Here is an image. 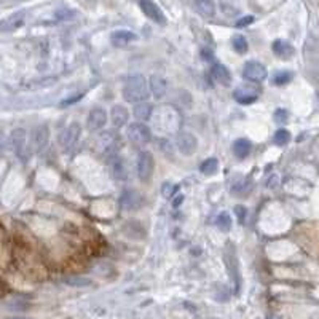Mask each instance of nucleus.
Segmentation results:
<instances>
[{
	"label": "nucleus",
	"mask_w": 319,
	"mask_h": 319,
	"mask_svg": "<svg viewBox=\"0 0 319 319\" xmlns=\"http://www.w3.org/2000/svg\"><path fill=\"white\" fill-rule=\"evenodd\" d=\"M123 97L125 101L133 102V104H139L144 102L150 94V86L149 81L146 80V77L141 74L136 75H130L125 83H123Z\"/></svg>",
	"instance_id": "1"
},
{
	"label": "nucleus",
	"mask_w": 319,
	"mask_h": 319,
	"mask_svg": "<svg viewBox=\"0 0 319 319\" xmlns=\"http://www.w3.org/2000/svg\"><path fill=\"white\" fill-rule=\"evenodd\" d=\"M126 136L134 146H146V144H149L152 139V131L146 123L136 121V123L128 125Z\"/></svg>",
	"instance_id": "2"
},
{
	"label": "nucleus",
	"mask_w": 319,
	"mask_h": 319,
	"mask_svg": "<svg viewBox=\"0 0 319 319\" xmlns=\"http://www.w3.org/2000/svg\"><path fill=\"white\" fill-rule=\"evenodd\" d=\"M155 123H157V126L161 128V130L171 131L174 128H177L179 115L176 113V110L171 107H161L155 113Z\"/></svg>",
	"instance_id": "3"
},
{
	"label": "nucleus",
	"mask_w": 319,
	"mask_h": 319,
	"mask_svg": "<svg viewBox=\"0 0 319 319\" xmlns=\"http://www.w3.org/2000/svg\"><path fill=\"white\" fill-rule=\"evenodd\" d=\"M242 77L249 81L260 83L267 79V69L263 67V64L257 63V61H247L242 67Z\"/></svg>",
	"instance_id": "4"
},
{
	"label": "nucleus",
	"mask_w": 319,
	"mask_h": 319,
	"mask_svg": "<svg viewBox=\"0 0 319 319\" xmlns=\"http://www.w3.org/2000/svg\"><path fill=\"white\" fill-rule=\"evenodd\" d=\"M154 168H155V161L154 157H152L150 152H141L138 155V176L141 180H149L154 174Z\"/></svg>",
	"instance_id": "5"
},
{
	"label": "nucleus",
	"mask_w": 319,
	"mask_h": 319,
	"mask_svg": "<svg viewBox=\"0 0 319 319\" xmlns=\"http://www.w3.org/2000/svg\"><path fill=\"white\" fill-rule=\"evenodd\" d=\"M118 136L113 134L112 131H104L96 138V146L104 154H115L118 149ZM117 155V154H115Z\"/></svg>",
	"instance_id": "6"
},
{
	"label": "nucleus",
	"mask_w": 319,
	"mask_h": 319,
	"mask_svg": "<svg viewBox=\"0 0 319 319\" xmlns=\"http://www.w3.org/2000/svg\"><path fill=\"white\" fill-rule=\"evenodd\" d=\"M11 142H13V147H14V152H16V155L24 161L29 157V150H27V134H26V130H22V128H16V130H13L11 133Z\"/></svg>",
	"instance_id": "7"
},
{
	"label": "nucleus",
	"mask_w": 319,
	"mask_h": 319,
	"mask_svg": "<svg viewBox=\"0 0 319 319\" xmlns=\"http://www.w3.org/2000/svg\"><path fill=\"white\" fill-rule=\"evenodd\" d=\"M80 134H81V126L77 121H74L69 126L66 128L63 136H61V146H63L64 150H71L75 144L79 142L80 139Z\"/></svg>",
	"instance_id": "8"
},
{
	"label": "nucleus",
	"mask_w": 319,
	"mask_h": 319,
	"mask_svg": "<svg viewBox=\"0 0 319 319\" xmlns=\"http://www.w3.org/2000/svg\"><path fill=\"white\" fill-rule=\"evenodd\" d=\"M176 146L184 155H192L196 152V149H198V139H196L195 134L192 133L182 131L176 138Z\"/></svg>",
	"instance_id": "9"
},
{
	"label": "nucleus",
	"mask_w": 319,
	"mask_h": 319,
	"mask_svg": "<svg viewBox=\"0 0 319 319\" xmlns=\"http://www.w3.org/2000/svg\"><path fill=\"white\" fill-rule=\"evenodd\" d=\"M107 123V112L104 107H94L88 113L86 118V126L89 131H99Z\"/></svg>",
	"instance_id": "10"
},
{
	"label": "nucleus",
	"mask_w": 319,
	"mask_h": 319,
	"mask_svg": "<svg viewBox=\"0 0 319 319\" xmlns=\"http://www.w3.org/2000/svg\"><path fill=\"white\" fill-rule=\"evenodd\" d=\"M139 6L149 19L158 22V24H164L166 22V18H164L161 8H160L154 0H139Z\"/></svg>",
	"instance_id": "11"
},
{
	"label": "nucleus",
	"mask_w": 319,
	"mask_h": 319,
	"mask_svg": "<svg viewBox=\"0 0 319 319\" xmlns=\"http://www.w3.org/2000/svg\"><path fill=\"white\" fill-rule=\"evenodd\" d=\"M121 208H123L125 211H138L141 206H142V196L138 193V192H134V190H126V192L121 195Z\"/></svg>",
	"instance_id": "12"
},
{
	"label": "nucleus",
	"mask_w": 319,
	"mask_h": 319,
	"mask_svg": "<svg viewBox=\"0 0 319 319\" xmlns=\"http://www.w3.org/2000/svg\"><path fill=\"white\" fill-rule=\"evenodd\" d=\"M149 86H150V93L154 94L157 99H161V97L168 93L169 83L161 75H152L149 80Z\"/></svg>",
	"instance_id": "13"
},
{
	"label": "nucleus",
	"mask_w": 319,
	"mask_h": 319,
	"mask_svg": "<svg viewBox=\"0 0 319 319\" xmlns=\"http://www.w3.org/2000/svg\"><path fill=\"white\" fill-rule=\"evenodd\" d=\"M225 262H227V267H229V275L233 278V281H235V286L238 287V284H239V275H238V260H237V255H235V249H233V244H227V249H225Z\"/></svg>",
	"instance_id": "14"
},
{
	"label": "nucleus",
	"mask_w": 319,
	"mask_h": 319,
	"mask_svg": "<svg viewBox=\"0 0 319 319\" xmlns=\"http://www.w3.org/2000/svg\"><path fill=\"white\" fill-rule=\"evenodd\" d=\"M48 138H50V133H48V126L47 125H40L37 126L34 130L32 134V142H34V149L37 152H42L48 144Z\"/></svg>",
	"instance_id": "15"
},
{
	"label": "nucleus",
	"mask_w": 319,
	"mask_h": 319,
	"mask_svg": "<svg viewBox=\"0 0 319 319\" xmlns=\"http://www.w3.org/2000/svg\"><path fill=\"white\" fill-rule=\"evenodd\" d=\"M128 118H130V112L126 110V107L123 105H113L112 110H110V120H112V125L115 128H121L128 123Z\"/></svg>",
	"instance_id": "16"
},
{
	"label": "nucleus",
	"mask_w": 319,
	"mask_h": 319,
	"mask_svg": "<svg viewBox=\"0 0 319 319\" xmlns=\"http://www.w3.org/2000/svg\"><path fill=\"white\" fill-rule=\"evenodd\" d=\"M211 75H212V79H214L217 83H220V85H224V86H229L230 81H232V74H230V71L227 69L224 64H219L217 63V64L212 66Z\"/></svg>",
	"instance_id": "17"
},
{
	"label": "nucleus",
	"mask_w": 319,
	"mask_h": 319,
	"mask_svg": "<svg viewBox=\"0 0 319 319\" xmlns=\"http://www.w3.org/2000/svg\"><path fill=\"white\" fill-rule=\"evenodd\" d=\"M271 50L273 53L278 56V58H283V59H289L292 58V55L295 53L294 47L289 43V42H286V40H275L271 45Z\"/></svg>",
	"instance_id": "18"
},
{
	"label": "nucleus",
	"mask_w": 319,
	"mask_h": 319,
	"mask_svg": "<svg viewBox=\"0 0 319 319\" xmlns=\"http://www.w3.org/2000/svg\"><path fill=\"white\" fill-rule=\"evenodd\" d=\"M229 188H230V192L233 193H237L238 196L242 195V193H246L247 190L250 188V182L247 177H242V176H233L229 182Z\"/></svg>",
	"instance_id": "19"
},
{
	"label": "nucleus",
	"mask_w": 319,
	"mask_h": 319,
	"mask_svg": "<svg viewBox=\"0 0 319 319\" xmlns=\"http://www.w3.org/2000/svg\"><path fill=\"white\" fill-rule=\"evenodd\" d=\"M193 6H195V10L204 18H212L216 13L214 0H193Z\"/></svg>",
	"instance_id": "20"
},
{
	"label": "nucleus",
	"mask_w": 319,
	"mask_h": 319,
	"mask_svg": "<svg viewBox=\"0 0 319 319\" xmlns=\"http://www.w3.org/2000/svg\"><path fill=\"white\" fill-rule=\"evenodd\" d=\"M136 40V34L131 30H115L112 34V43L115 47H126L128 43Z\"/></svg>",
	"instance_id": "21"
},
{
	"label": "nucleus",
	"mask_w": 319,
	"mask_h": 319,
	"mask_svg": "<svg viewBox=\"0 0 319 319\" xmlns=\"http://www.w3.org/2000/svg\"><path fill=\"white\" fill-rule=\"evenodd\" d=\"M24 19H26V13L24 11H19L16 14H13V16L6 18L2 22V30H3V32H8V30H16V29H19L22 24H24Z\"/></svg>",
	"instance_id": "22"
},
{
	"label": "nucleus",
	"mask_w": 319,
	"mask_h": 319,
	"mask_svg": "<svg viewBox=\"0 0 319 319\" xmlns=\"http://www.w3.org/2000/svg\"><path fill=\"white\" fill-rule=\"evenodd\" d=\"M250 150H252V144L249 139H237L233 142V154L239 160H244L250 154Z\"/></svg>",
	"instance_id": "23"
},
{
	"label": "nucleus",
	"mask_w": 319,
	"mask_h": 319,
	"mask_svg": "<svg viewBox=\"0 0 319 319\" xmlns=\"http://www.w3.org/2000/svg\"><path fill=\"white\" fill-rule=\"evenodd\" d=\"M134 117L138 118L139 121H147L152 118V113H154V105L149 104V102H139V104H136L134 105Z\"/></svg>",
	"instance_id": "24"
},
{
	"label": "nucleus",
	"mask_w": 319,
	"mask_h": 319,
	"mask_svg": "<svg viewBox=\"0 0 319 319\" xmlns=\"http://www.w3.org/2000/svg\"><path fill=\"white\" fill-rule=\"evenodd\" d=\"M233 97L237 99L239 104L242 105H247V104H252L257 101V94L254 93V91H247V89H235V93H233Z\"/></svg>",
	"instance_id": "25"
},
{
	"label": "nucleus",
	"mask_w": 319,
	"mask_h": 319,
	"mask_svg": "<svg viewBox=\"0 0 319 319\" xmlns=\"http://www.w3.org/2000/svg\"><path fill=\"white\" fill-rule=\"evenodd\" d=\"M112 172H113V177L118 179V180H125L128 176V171H126V164L125 161L121 160L118 155H115L113 158V163H112Z\"/></svg>",
	"instance_id": "26"
},
{
	"label": "nucleus",
	"mask_w": 319,
	"mask_h": 319,
	"mask_svg": "<svg viewBox=\"0 0 319 319\" xmlns=\"http://www.w3.org/2000/svg\"><path fill=\"white\" fill-rule=\"evenodd\" d=\"M200 169L203 174H206V176H212V174H216L217 169H219V161H217V158H208V160H204V161L201 163L200 166Z\"/></svg>",
	"instance_id": "27"
},
{
	"label": "nucleus",
	"mask_w": 319,
	"mask_h": 319,
	"mask_svg": "<svg viewBox=\"0 0 319 319\" xmlns=\"http://www.w3.org/2000/svg\"><path fill=\"white\" fill-rule=\"evenodd\" d=\"M232 45H233V50L237 53H239V55H244L249 48L246 37H242V35H235L233 40H232Z\"/></svg>",
	"instance_id": "28"
},
{
	"label": "nucleus",
	"mask_w": 319,
	"mask_h": 319,
	"mask_svg": "<svg viewBox=\"0 0 319 319\" xmlns=\"http://www.w3.org/2000/svg\"><path fill=\"white\" fill-rule=\"evenodd\" d=\"M64 283L72 287H86V286H91V279L81 278V276H69V278H64Z\"/></svg>",
	"instance_id": "29"
},
{
	"label": "nucleus",
	"mask_w": 319,
	"mask_h": 319,
	"mask_svg": "<svg viewBox=\"0 0 319 319\" xmlns=\"http://www.w3.org/2000/svg\"><path fill=\"white\" fill-rule=\"evenodd\" d=\"M292 72H287V71H281L278 74H275V77H273V83L278 86H283V85H287L291 80H292Z\"/></svg>",
	"instance_id": "30"
},
{
	"label": "nucleus",
	"mask_w": 319,
	"mask_h": 319,
	"mask_svg": "<svg viewBox=\"0 0 319 319\" xmlns=\"http://www.w3.org/2000/svg\"><path fill=\"white\" fill-rule=\"evenodd\" d=\"M273 141H275L276 146H286V144L291 141V134L286 128H279L275 134V138H273Z\"/></svg>",
	"instance_id": "31"
},
{
	"label": "nucleus",
	"mask_w": 319,
	"mask_h": 319,
	"mask_svg": "<svg viewBox=\"0 0 319 319\" xmlns=\"http://www.w3.org/2000/svg\"><path fill=\"white\" fill-rule=\"evenodd\" d=\"M217 227L222 232H229L232 229V217L227 212H222V214L217 216Z\"/></svg>",
	"instance_id": "32"
},
{
	"label": "nucleus",
	"mask_w": 319,
	"mask_h": 319,
	"mask_svg": "<svg viewBox=\"0 0 319 319\" xmlns=\"http://www.w3.org/2000/svg\"><path fill=\"white\" fill-rule=\"evenodd\" d=\"M220 6H222V11L227 14V16H237L238 14V8L235 5H232V2H227V0H222V3H220Z\"/></svg>",
	"instance_id": "33"
},
{
	"label": "nucleus",
	"mask_w": 319,
	"mask_h": 319,
	"mask_svg": "<svg viewBox=\"0 0 319 319\" xmlns=\"http://www.w3.org/2000/svg\"><path fill=\"white\" fill-rule=\"evenodd\" d=\"M161 192H163V195L166 196V198H172V196L179 192V187L172 185L171 182H166V184L163 185V188H161Z\"/></svg>",
	"instance_id": "34"
},
{
	"label": "nucleus",
	"mask_w": 319,
	"mask_h": 319,
	"mask_svg": "<svg viewBox=\"0 0 319 319\" xmlns=\"http://www.w3.org/2000/svg\"><path fill=\"white\" fill-rule=\"evenodd\" d=\"M287 117H289V113H287L286 109H278L275 112V121H276V123H284V121H287Z\"/></svg>",
	"instance_id": "35"
},
{
	"label": "nucleus",
	"mask_w": 319,
	"mask_h": 319,
	"mask_svg": "<svg viewBox=\"0 0 319 319\" xmlns=\"http://www.w3.org/2000/svg\"><path fill=\"white\" fill-rule=\"evenodd\" d=\"M235 212H237V216H238V220H239V224H244L246 222V216H247V209L244 206H235Z\"/></svg>",
	"instance_id": "36"
},
{
	"label": "nucleus",
	"mask_w": 319,
	"mask_h": 319,
	"mask_svg": "<svg viewBox=\"0 0 319 319\" xmlns=\"http://www.w3.org/2000/svg\"><path fill=\"white\" fill-rule=\"evenodd\" d=\"M250 22H254V16H244L237 21V26L238 27H244V26H249Z\"/></svg>",
	"instance_id": "37"
},
{
	"label": "nucleus",
	"mask_w": 319,
	"mask_h": 319,
	"mask_svg": "<svg viewBox=\"0 0 319 319\" xmlns=\"http://www.w3.org/2000/svg\"><path fill=\"white\" fill-rule=\"evenodd\" d=\"M56 18L58 19H71V18H74V13L72 11H63V10H59V11H56Z\"/></svg>",
	"instance_id": "38"
},
{
	"label": "nucleus",
	"mask_w": 319,
	"mask_h": 319,
	"mask_svg": "<svg viewBox=\"0 0 319 319\" xmlns=\"http://www.w3.org/2000/svg\"><path fill=\"white\" fill-rule=\"evenodd\" d=\"M81 97H83V93H80L79 96H72V97H69V99H66V101L61 102V105H63V107H66V105H71V104H74V102L80 101Z\"/></svg>",
	"instance_id": "39"
},
{
	"label": "nucleus",
	"mask_w": 319,
	"mask_h": 319,
	"mask_svg": "<svg viewBox=\"0 0 319 319\" xmlns=\"http://www.w3.org/2000/svg\"><path fill=\"white\" fill-rule=\"evenodd\" d=\"M203 59L212 61V55H211V51H209V50H203Z\"/></svg>",
	"instance_id": "40"
},
{
	"label": "nucleus",
	"mask_w": 319,
	"mask_h": 319,
	"mask_svg": "<svg viewBox=\"0 0 319 319\" xmlns=\"http://www.w3.org/2000/svg\"><path fill=\"white\" fill-rule=\"evenodd\" d=\"M5 319H29V318H18V316H13V318H5Z\"/></svg>",
	"instance_id": "41"
}]
</instances>
